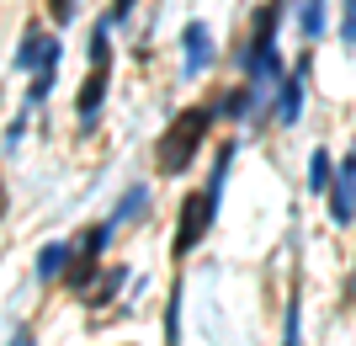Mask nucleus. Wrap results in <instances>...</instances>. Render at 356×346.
<instances>
[{"instance_id": "nucleus-1", "label": "nucleus", "mask_w": 356, "mask_h": 346, "mask_svg": "<svg viewBox=\"0 0 356 346\" xmlns=\"http://www.w3.org/2000/svg\"><path fill=\"white\" fill-rule=\"evenodd\" d=\"M229 171H234V144H223L218 160H213V176H208V192L202 197H186L181 203V224H176V256H186L202 235H208L213 213H218V197H223V181H229Z\"/></svg>"}, {"instance_id": "nucleus-2", "label": "nucleus", "mask_w": 356, "mask_h": 346, "mask_svg": "<svg viewBox=\"0 0 356 346\" xmlns=\"http://www.w3.org/2000/svg\"><path fill=\"white\" fill-rule=\"evenodd\" d=\"M208 123H213L208 107H192V112H181V118L170 123V134H165V139H160V150H154V160H160L165 176H181V171L192 166L197 144L208 139Z\"/></svg>"}, {"instance_id": "nucleus-3", "label": "nucleus", "mask_w": 356, "mask_h": 346, "mask_svg": "<svg viewBox=\"0 0 356 346\" xmlns=\"http://www.w3.org/2000/svg\"><path fill=\"white\" fill-rule=\"evenodd\" d=\"M330 213L335 224H351L356 219V155H346L335 166V181H330Z\"/></svg>"}, {"instance_id": "nucleus-4", "label": "nucleus", "mask_w": 356, "mask_h": 346, "mask_svg": "<svg viewBox=\"0 0 356 346\" xmlns=\"http://www.w3.org/2000/svg\"><path fill=\"white\" fill-rule=\"evenodd\" d=\"M181 64H186V75H208V64H213V32L202 27V22H192V27L181 32Z\"/></svg>"}, {"instance_id": "nucleus-5", "label": "nucleus", "mask_w": 356, "mask_h": 346, "mask_svg": "<svg viewBox=\"0 0 356 346\" xmlns=\"http://www.w3.org/2000/svg\"><path fill=\"white\" fill-rule=\"evenodd\" d=\"M303 86H309V59L293 64V75L282 80V96H277V107H271L282 128H287V123H298V112H303Z\"/></svg>"}, {"instance_id": "nucleus-6", "label": "nucleus", "mask_w": 356, "mask_h": 346, "mask_svg": "<svg viewBox=\"0 0 356 346\" xmlns=\"http://www.w3.org/2000/svg\"><path fill=\"white\" fill-rule=\"evenodd\" d=\"M48 59H59V43H48L43 32H27L16 48V70H43Z\"/></svg>"}, {"instance_id": "nucleus-7", "label": "nucleus", "mask_w": 356, "mask_h": 346, "mask_svg": "<svg viewBox=\"0 0 356 346\" xmlns=\"http://www.w3.org/2000/svg\"><path fill=\"white\" fill-rule=\"evenodd\" d=\"M144 208H149V187L138 181V187H128V192H122V203L112 208V219H106V224H112V229H122V224H138V219H144Z\"/></svg>"}, {"instance_id": "nucleus-8", "label": "nucleus", "mask_w": 356, "mask_h": 346, "mask_svg": "<svg viewBox=\"0 0 356 346\" xmlns=\"http://www.w3.org/2000/svg\"><path fill=\"white\" fill-rule=\"evenodd\" d=\"M102 96H106V64H90V80L80 91V123H90L102 112Z\"/></svg>"}, {"instance_id": "nucleus-9", "label": "nucleus", "mask_w": 356, "mask_h": 346, "mask_svg": "<svg viewBox=\"0 0 356 346\" xmlns=\"http://www.w3.org/2000/svg\"><path fill=\"white\" fill-rule=\"evenodd\" d=\"M70 256H74V245H64V240L43 245V251H38V283H54V277L70 267Z\"/></svg>"}, {"instance_id": "nucleus-10", "label": "nucleus", "mask_w": 356, "mask_h": 346, "mask_svg": "<svg viewBox=\"0 0 356 346\" xmlns=\"http://www.w3.org/2000/svg\"><path fill=\"white\" fill-rule=\"evenodd\" d=\"M330 181H335V166H330L325 150L309 155V192H330Z\"/></svg>"}, {"instance_id": "nucleus-11", "label": "nucleus", "mask_w": 356, "mask_h": 346, "mask_svg": "<svg viewBox=\"0 0 356 346\" xmlns=\"http://www.w3.org/2000/svg\"><path fill=\"white\" fill-rule=\"evenodd\" d=\"M298 27H303V38H319V32H325V0H303Z\"/></svg>"}, {"instance_id": "nucleus-12", "label": "nucleus", "mask_w": 356, "mask_h": 346, "mask_svg": "<svg viewBox=\"0 0 356 346\" xmlns=\"http://www.w3.org/2000/svg\"><path fill=\"white\" fill-rule=\"evenodd\" d=\"M255 96H261L255 86H239V91H229V102H223V112H229V118H245V112L255 107Z\"/></svg>"}, {"instance_id": "nucleus-13", "label": "nucleus", "mask_w": 356, "mask_h": 346, "mask_svg": "<svg viewBox=\"0 0 356 346\" xmlns=\"http://www.w3.org/2000/svg\"><path fill=\"white\" fill-rule=\"evenodd\" d=\"M341 38L356 43V0H346V22H341Z\"/></svg>"}, {"instance_id": "nucleus-14", "label": "nucleus", "mask_w": 356, "mask_h": 346, "mask_svg": "<svg viewBox=\"0 0 356 346\" xmlns=\"http://www.w3.org/2000/svg\"><path fill=\"white\" fill-rule=\"evenodd\" d=\"M282 346H303V341H298V304H287V336H282Z\"/></svg>"}, {"instance_id": "nucleus-15", "label": "nucleus", "mask_w": 356, "mask_h": 346, "mask_svg": "<svg viewBox=\"0 0 356 346\" xmlns=\"http://www.w3.org/2000/svg\"><path fill=\"white\" fill-rule=\"evenodd\" d=\"M134 6H138V0H118V6H112V16H106V22H112V27H118V22H128V16H134Z\"/></svg>"}, {"instance_id": "nucleus-16", "label": "nucleus", "mask_w": 356, "mask_h": 346, "mask_svg": "<svg viewBox=\"0 0 356 346\" xmlns=\"http://www.w3.org/2000/svg\"><path fill=\"white\" fill-rule=\"evenodd\" d=\"M48 11H54V22H70V16H74V0H48Z\"/></svg>"}, {"instance_id": "nucleus-17", "label": "nucleus", "mask_w": 356, "mask_h": 346, "mask_svg": "<svg viewBox=\"0 0 356 346\" xmlns=\"http://www.w3.org/2000/svg\"><path fill=\"white\" fill-rule=\"evenodd\" d=\"M11 346H32V331H27V325H22V331L11 336Z\"/></svg>"}, {"instance_id": "nucleus-18", "label": "nucleus", "mask_w": 356, "mask_h": 346, "mask_svg": "<svg viewBox=\"0 0 356 346\" xmlns=\"http://www.w3.org/2000/svg\"><path fill=\"white\" fill-rule=\"evenodd\" d=\"M0 219H6V187H0Z\"/></svg>"}]
</instances>
